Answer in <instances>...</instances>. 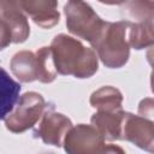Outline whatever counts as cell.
<instances>
[{"label": "cell", "mask_w": 154, "mask_h": 154, "mask_svg": "<svg viewBox=\"0 0 154 154\" xmlns=\"http://www.w3.org/2000/svg\"><path fill=\"white\" fill-rule=\"evenodd\" d=\"M51 48L55 69L61 75L88 78L97 70V57L95 52L67 35L61 34L55 36Z\"/></svg>", "instance_id": "obj_1"}, {"label": "cell", "mask_w": 154, "mask_h": 154, "mask_svg": "<svg viewBox=\"0 0 154 154\" xmlns=\"http://www.w3.org/2000/svg\"><path fill=\"white\" fill-rule=\"evenodd\" d=\"M122 94L112 87H103L93 93L90 103L93 107L103 112H122Z\"/></svg>", "instance_id": "obj_12"}, {"label": "cell", "mask_w": 154, "mask_h": 154, "mask_svg": "<svg viewBox=\"0 0 154 154\" xmlns=\"http://www.w3.org/2000/svg\"><path fill=\"white\" fill-rule=\"evenodd\" d=\"M125 10L131 18L140 23L148 20L154 14V1H132L125 4Z\"/></svg>", "instance_id": "obj_14"}, {"label": "cell", "mask_w": 154, "mask_h": 154, "mask_svg": "<svg viewBox=\"0 0 154 154\" xmlns=\"http://www.w3.org/2000/svg\"><path fill=\"white\" fill-rule=\"evenodd\" d=\"M148 23H149V25H150V28H152V30L154 32V14L148 19Z\"/></svg>", "instance_id": "obj_18"}, {"label": "cell", "mask_w": 154, "mask_h": 154, "mask_svg": "<svg viewBox=\"0 0 154 154\" xmlns=\"http://www.w3.org/2000/svg\"><path fill=\"white\" fill-rule=\"evenodd\" d=\"M120 140H128L137 147L154 153V122L124 112Z\"/></svg>", "instance_id": "obj_7"}, {"label": "cell", "mask_w": 154, "mask_h": 154, "mask_svg": "<svg viewBox=\"0 0 154 154\" xmlns=\"http://www.w3.org/2000/svg\"><path fill=\"white\" fill-rule=\"evenodd\" d=\"M124 112H103L99 111L91 117V124L99 132L109 141L120 140L122 123Z\"/></svg>", "instance_id": "obj_11"}, {"label": "cell", "mask_w": 154, "mask_h": 154, "mask_svg": "<svg viewBox=\"0 0 154 154\" xmlns=\"http://www.w3.org/2000/svg\"><path fill=\"white\" fill-rule=\"evenodd\" d=\"M72 129V123L64 114L57 113L53 109L47 111L38 126L34 130V136L40 137L45 143L60 147L63 137Z\"/></svg>", "instance_id": "obj_8"}, {"label": "cell", "mask_w": 154, "mask_h": 154, "mask_svg": "<svg viewBox=\"0 0 154 154\" xmlns=\"http://www.w3.org/2000/svg\"><path fill=\"white\" fill-rule=\"evenodd\" d=\"M131 24L128 20L106 22L100 36L91 45L106 66L120 67L128 61L130 43L126 35H129Z\"/></svg>", "instance_id": "obj_2"}, {"label": "cell", "mask_w": 154, "mask_h": 154, "mask_svg": "<svg viewBox=\"0 0 154 154\" xmlns=\"http://www.w3.org/2000/svg\"><path fill=\"white\" fill-rule=\"evenodd\" d=\"M13 75L22 82H32L40 78V66L36 53L20 51L16 53L10 64Z\"/></svg>", "instance_id": "obj_10"}, {"label": "cell", "mask_w": 154, "mask_h": 154, "mask_svg": "<svg viewBox=\"0 0 154 154\" xmlns=\"http://www.w3.org/2000/svg\"><path fill=\"white\" fill-rule=\"evenodd\" d=\"M138 113L147 119H152L154 122V99H144L140 102Z\"/></svg>", "instance_id": "obj_15"}, {"label": "cell", "mask_w": 154, "mask_h": 154, "mask_svg": "<svg viewBox=\"0 0 154 154\" xmlns=\"http://www.w3.org/2000/svg\"><path fill=\"white\" fill-rule=\"evenodd\" d=\"M19 6L42 28H51L59 22L55 1H19Z\"/></svg>", "instance_id": "obj_9"}, {"label": "cell", "mask_w": 154, "mask_h": 154, "mask_svg": "<svg viewBox=\"0 0 154 154\" xmlns=\"http://www.w3.org/2000/svg\"><path fill=\"white\" fill-rule=\"evenodd\" d=\"M29 24L19 1H0V48L22 43L29 36Z\"/></svg>", "instance_id": "obj_4"}, {"label": "cell", "mask_w": 154, "mask_h": 154, "mask_svg": "<svg viewBox=\"0 0 154 154\" xmlns=\"http://www.w3.org/2000/svg\"><path fill=\"white\" fill-rule=\"evenodd\" d=\"M67 154H100L105 147V137L93 125L79 124L72 128L64 140Z\"/></svg>", "instance_id": "obj_6"}, {"label": "cell", "mask_w": 154, "mask_h": 154, "mask_svg": "<svg viewBox=\"0 0 154 154\" xmlns=\"http://www.w3.org/2000/svg\"><path fill=\"white\" fill-rule=\"evenodd\" d=\"M46 107L42 95L35 91H29L22 95L16 105V108L4 119L6 129L11 132H23L34 126Z\"/></svg>", "instance_id": "obj_5"}, {"label": "cell", "mask_w": 154, "mask_h": 154, "mask_svg": "<svg viewBox=\"0 0 154 154\" xmlns=\"http://www.w3.org/2000/svg\"><path fill=\"white\" fill-rule=\"evenodd\" d=\"M147 59H148L149 64L153 66V72H154V47H152V48L147 52Z\"/></svg>", "instance_id": "obj_17"}, {"label": "cell", "mask_w": 154, "mask_h": 154, "mask_svg": "<svg viewBox=\"0 0 154 154\" xmlns=\"http://www.w3.org/2000/svg\"><path fill=\"white\" fill-rule=\"evenodd\" d=\"M19 91H20V85L17 82H14L11 77H8L5 69H1V93H2L1 118L2 120L13 111V107L18 101Z\"/></svg>", "instance_id": "obj_13"}, {"label": "cell", "mask_w": 154, "mask_h": 154, "mask_svg": "<svg viewBox=\"0 0 154 154\" xmlns=\"http://www.w3.org/2000/svg\"><path fill=\"white\" fill-rule=\"evenodd\" d=\"M100 154H125V153L118 146H107Z\"/></svg>", "instance_id": "obj_16"}, {"label": "cell", "mask_w": 154, "mask_h": 154, "mask_svg": "<svg viewBox=\"0 0 154 154\" xmlns=\"http://www.w3.org/2000/svg\"><path fill=\"white\" fill-rule=\"evenodd\" d=\"M64 10L67 29L93 45L100 36L106 22L101 20L93 8L83 1H69Z\"/></svg>", "instance_id": "obj_3"}]
</instances>
